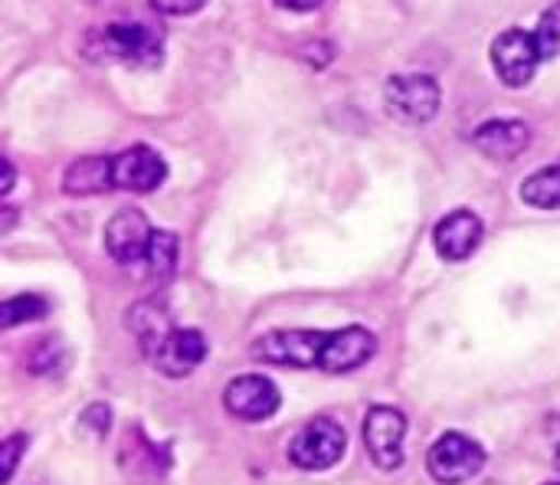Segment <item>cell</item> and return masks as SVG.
Here are the masks:
<instances>
[{
  "label": "cell",
  "instance_id": "cell-1",
  "mask_svg": "<svg viewBox=\"0 0 560 485\" xmlns=\"http://www.w3.org/2000/svg\"><path fill=\"white\" fill-rule=\"evenodd\" d=\"M79 49L89 62H121L135 69H151L164 59V36L148 23H98L89 26L79 39Z\"/></svg>",
  "mask_w": 560,
  "mask_h": 485
},
{
  "label": "cell",
  "instance_id": "cell-2",
  "mask_svg": "<svg viewBox=\"0 0 560 485\" xmlns=\"http://www.w3.org/2000/svg\"><path fill=\"white\" fill-rule=\"evenodd\" d=\"M328 348V332L315 328H276L259 335L249 345V358L259 365H276V368H295V371H322Z\"/></svg>",
  "mask_w": 560,
  "mask_h": 485
},
{
  "label": "cell",
  "instance_id": "cell-3",
  "mask_svg": "<svg viewBox=\"0 0 560 485\" xmlns=\"http://www.w3.org/2000/svg\"><path fill=\"white\" fill-rule=\"evenodd\" d=\"M384 102H387V112L397 122H404V125H427V122H433L440 115L443 89L427 72H400V76L387 79Z\"/></svg>",
  "mask_w": 560,
  "mask_h": 485
},
{
  "label": "cell",
  "instance_id": "cell-4",
  "mask_svg": "<svg viewBox=\"0 0 560 485\" xmlns=\"http://www.w3.org/2000/svg\"><path fill=\"white\" fill-rule=\"evenodd\" d=\"M345 450H348L345 427L331 417H318L292 437L289 463L302 473H325L345 460Z\"/></svg>",
  "mask_w": 560,
  "mask_h": 485
},
{
  "label": "cell",
  "instance_id": "cell-5",
  "mask_svg": "<svg viewBox=\"0 0 560 485\" xmlns=\"http://www.w3.org/2000/svg\"><path fill=\"white\" fill-rule=\"evenodd\" d=\"M486 450L466 434H443L427 453V473L440 485H463L486 470Z\"/></svg>",
  "mask_w": 560,
  "mask_h": 485
},
{
  "label": "cell",
  "instance_id": "cell-6",
  "mask_svg": "<svg viewBox=\"0 0 560 485\" xmlns=\"http://www.w3.org/2000/svg\"><path fill=\"white\" fill-rule=\"evenodd\" d=\"M541 62L545 59H541L538 39L528 30H518V26L505 30L492 43V69L502 79V85H509V89H525L535 79Z\"/></svg>",
  "mask_w": 560,
  "mask_h": 485
},
{
  "label": "cell",
  "instance_id": "cell-7",
  "mask_svg": "<svg viewBox=\"0 0 560 485\" xmlns=\"http://www.w3.org/2000/svg\"><path fill=\"white\" fill-rule=\"evenodd\" d=\"M223 407L243 424H266L279 414L282 394L266 374H240L223 388Z\"/></svg>",
  "mask_w": 560,
  "mask_h": 485
},
{
  "label": "cell",
  "instance_id": "cell-8",
  "mask_svg": "<svg viewBox=\"0 0 560 485\" xmlns=\"http://www.w3.org/2000/svg\"><path fill=\"white\" fill-rule=\"evenodd\" d=\"M404 437L407 417L397 407H371L364 417V450L371 463L384 473L404 466Z\"/></svg>",
  "mask_w": 560,
  "mask_h": 485
},
{
  "label": "cell",
  "instance_id": "cell-9",
  "mask_svg": "<svg viewBox=\"0 0 560 485\" xmlns=\"http://www.w3.org/2000/svg\"><path fill=\"white\" fill-rule=\"evenodd\" d=\"M154 240V227L148 223V217L135 207L118 210L108 223H105V250L115 263L121 266H135L148 259Z\"/></svg>",
  "mask_w": 560,
  "mask_h": 485
},
{
  "label": "cell",
  "instance_id": "cell-10",
  "mask_svg": "<svg viewBox=\"0 0 560 485\" xmlns=\"http://www.w3.org/2000/svg\"><path fill=\"white\" fill-rule=\"evenodd\" d=\"M164 181H167V161L154 148L131 145L121 154H115V187L131 194H151Z\"/></svg>",
  "mask_w": 560,
  "mask_h": 485
},
{
  "label": "cell",
  "instance_id": "cell-11",
  "mask_svg": "<svg viewBox=\"0 0 560 485\" xmlns=\"http://www.w3.org/2000/svg\"><path fill=\"white\" fill-rule=\"evenodd\" d=\"M482 233H486V227H482V220L472 210H453L433 230L436 256L446 259V263H463V259H469L479 250Z\"/></svg>",
  "mask_w": 560,
  "mask_h": 485
},
{
  "label": "cell",
  "instance_id": "cell-12",
  "mask_svg": "<svg viewBox=\"0 0 560 485\" xmlns=\"http://www.w3.org/2000/svg\"><path fill=\"white\" fill-rule=\"evenodd\" d=\"M374 355H377L374 332H368L364 325H348V328L328 332V348H325L322 371L325 374H348V371L364 368Z\"/></svg>",
  "mask_w": 560,
  "mask_h": 485
},
{
  "label": "cell",
  "instance_id": "cell-13",
  "mask_svg": "<svg viewBox=\"0 0 560 485\" xmlns=\"http://www.w3.org/2000/svg\"><path fill=\"white\" fill-rule=\"evenodd\" d=\"M476 151H482L492 161H515L532 145V128L518 118H492L472 131Z\"/></svg>",
  "mask_w": 560,
  "mask_h": 485
},
{
  "label": "cell",
  "instance_id": "cell-14",
  "mask_svg": "<svg viewBox=\"0 0 560 485\" xmlns=\"http://www.w3.org/2000/svg\"><path fill=\"white\" fill-rule=\"evenodd\" d=\"M203 358H207V338L197 328H174L164 338L161 351L151 358V365L167 378H187L203 365Z\"/></svg>",
  "mask_w": 560,
  "mask_h": 485
},
{
  "label": "cell",
  "instance_id": "cell-15",
  "mask_svg": "<svg viewBox=\"0 0 560 485\" xmlns=\"http://www.w3.org/2000/svg\"><path fill=\"white\" fill-rule=\"evenodd\" d=\"M125 325H128V332L135 335V342H138V348H141V355H144L148 361L161 351L164 338L174 332L171 315H167L164 302H158V299H141V302H135V305L128 309Z\"/></svg>",
  "mask_w": 560,
  "mask_h": 485
},
{
  "label": "cell",
  "instance_id": "cell-16",
  "mask_svg": "<svg viewBox=\"0 0 560 485\" xmlns=\"http://www.w3.org/2000/svg\"><path fill=\"white\" fill-rule=\"evenodd\" d=\"M108 187H115V158L85 154L62 171V194L69 197H95Z\"/></svg>",
  "mask_w": 560,
  "mask_h": 485
},
{
  "label": "cell",
  "instance_id": "cell-17",
  "mask_svg": "<svg viewBox=\"0 0 560 485\" xmlns=\"http://www.w3.org/2000/svg\"><path fill=\"white\" fill-rule=\"evenodd\" d=\"M121 453H131V463H125L128 473H151V476H164V470L171 466L167 450H158L151 440H144L141 427H131L121 440Z\"/></svg>",
  "mask_w": 560,
  "mask_h": 485
},
{
  "label": "cell",
  "instance_id": "cell-18",
  "mask_svg": "<svg viewBox=\"0 0 560 485\" xmlns=\"http://www.w3.org/2000/svg\"><path fill=\"white\" fill-rule=\"evenodd\" d=\"M518 197L535 210H560V164L541 168L532 177H525Z\"/></svg>",
  "mask_w": 560,
  "mask_h": 485
},
{
  "label": "cell",
  "instance_id": "cell-19",
  "mask_svg": "<svg viewBox=\"0 0 560 485\" xmlns=\"http://www.w3.org/2000/svg\"><path fill=\"white\" fill-rule=\"evenodd\" d=\"M177 259H180V240L177 233L171 230H154V240H151V250H148V273L164 282L177 273Z\"/></svg>",
  "mask_w": 560,
  "mask_h": 485
},
{
  "label": "cell",
  "instance_id": "cell-20",
  "mask_svg": "<svg viewBox=\"0 0 560 485\" xmlns=\"http://www.w3.org/2000/svg\"><path fill=\"white\" fill-rule=\"evenodd\" d=\"M49 312V302L43 296H13L0 305V328L10 332L16 325H26V322H36Z\"/></svg>",
  "mask_w": 560,
  "mask_h": 485
},
{
  "label": "cell",
  "instance_id": "cell-21",
  "mask_svg": "<svg viewBox=\"0 0 560 485\" xmlns=\"http://www.w3.org/2000/svg\"><path fill=\"white\" fill-rule=\"evenodd\" d=\"M532 33H535V39H538L541 59H545V62H548V59H558L560 56V0H555V3L541 13L538 26H535Z\"/></svg>",
  "mask_w": 560,
  "mask_h": 485
},
{
  "label": "cell",
  "instance_id": "cell-22",
  "mask_svg": "<svg viewBox=\"0 0 560 485\" xmlns=\"http://www.w3.org/2000/svg\"><path fill=\"white\" fill-rule=\"evenodd\" d=\"M66 365V351L59 345V338H36V345L26 355V368L33 374H52Z\"/></svg>",
  "mask_w": 560,
  "mask_h": 485
},
{
  "label": "cell",
  "instance_id": "cell-23",
  "mask_svg": "<svg viewBox=\"0 0 560 485\" xmlns=\"http://www.w3.org/2000/svg\"><path fill=\"white\" fill-rule=\"evenodd\" d=\"M26 447H30V437L26 434H10L3 440V447H0V457H3V463H0V483L3 485L13 483L16 466H20V457L26 453Z\"/></svg>",
  "mask_w": 560,
  "mask_h": 485
},
{
  "label": "cell",
  "instance_id": "cell-24",
  "mask_svg": "<svg viewBox=\"0 0 560 485\" xmlns=\"http://www.w3.org/2000/svg\"><path fill=\"white\" fill-rule=\"evenodd\" d=\"M79 424H82L85 430H92L95 437H105L108 427H112V407H108V404H89V407L82 411Z\"/></svg>",
  "mask_w": 560,
  "mask_h": 485
},
{
  "label": "cell",
  "instance_id": "cell-25",
  "mask_svg": "<svg viewBox=\"0 0 560 485\" xmlns=\"http://www.w3.org/2000/svg\"><path fill=\"white\" fill-rule=\"evenodd\" d=\"M164 16H190L207 7V0H148Z\"/></svg>",
  "mask_w": 560,
  "mask_h": 485
},
{
  "label": "cell",
  "instance_id": "cell-26",
  "mask_svg": "<svg viewBox=\"0 0 560 485\" xmlns=\"http://www.w3.org/2000/svg\"><path fill=\"white\" fill-rule=\"evenodd\" d=\"M325 0H276V7L282 10H292V13H308V10H318Z\"/></svg>",
  "mask_w": 560,
  "mask_h": 485
},
{
  "label": "cell",
  "instance_id": "cell-27",
  "mask_svg": "<svg viewBox=\"0 0 560 485\" xmlns=\"http://www.w3.org/2000/svg\"><path fill=\"white\" fill-rule=\"evenodd\" d=\"M13 181H16V171H13L10 158H3V184H0V194H3V197L13 190Z\"/></svg>",
  "mask_w": 560,
  "mask_h": 485
},
{
  "label": "cell",
  "instance_id": "cell-28",
  "mask_svg": "<svg viewBox=\"0 0 560 485\" xmlns=\"http://www.w3.org/2000/svg\"><path fill=\"white\" fill-rule=\"evenodd\" d=\"M13 207H3V227H0V233H10V227H13Z\"/></svg>",
  "mask_w": 560,
  "mask_h": 485
},
{
  "label": "cell",
  "instance_id": "cell-29",
  "mask_svg": "<svg viewBox=\"0 0 560 485\" xmlns=\"http://www.w3.org/2000/svg\"><path fill=\"white\" fill-rule=\"evenodd\" d=\"M555 463H558V473H560V447H558V453H555Z\"/></svg>",
  "mask_w": 560,
  "mask_h": 485
},
{
  "label": "cell",
  "instance_id": "cell-30",
  "mask_svg": "<svg viewBox=\"0 0 560 485\" xmlns=\"http://www.w3.org/2000/svg\"><path fill=\"white\" fill-rule=\"evenodd\" d=\"M545 485H560V483H545Z\"/></svg>",
  "mask_w": 560,
  "mask_h": 485
}]
</instances>
